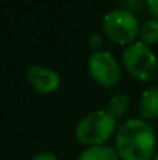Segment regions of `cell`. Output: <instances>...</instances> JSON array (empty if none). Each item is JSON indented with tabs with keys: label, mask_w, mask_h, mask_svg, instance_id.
<instances>
[{
	"label": "cell",
	"mask_w": 158,
	"mask_h": 160,
	"mask_svg": "<svg viewBox=\"0 0 158 160\" xmlns=\"http://www.w3.org/2000/svg\"><path fill=\"white\" fill-rule=\"evenodd\" d=\"M157 146V135L146 120L130 118L116 129L115 149L119 160H152Z\"/></svg>",
	"instance_id": "1"
},
{
	"label": "cell",
	"mask_w": 158,
	"mask_h": 160,
	"mask_svg": "<svg viewBox=\"0 0 158 160\" xmlns=\"http://www.w3.org/2000/svg\"><path fill=\"white\" fill-rule=\"evenodd\" d=\"M118 123L116 118L112 117L105 109H98L85 117H82L76 128H74V137L81 145L89 146H99L105 145L107 140L116 134Z\"/></svg>",
	"instance_id": "2"
},
{
	"label": "cell",
	"mask_w": 158,
	"mask_h": 160,
	"mask_svg": "<svg viewBox=\"0 0 158 160\" xmlns=\"http://www.w3.org/2000/svg\"><path fill=\"white\" fill-rule=\"evenodd\" d=\"M122 65L130 76L140 81H151L158 73V61L149 45L135 41L122 52Z\"/></svg>",
	"instance_id": "3"
},
{
	"label": "cell",
	"mask_w": 158,
	"mask_h": 160,
	"mask_svg": "<svg viewBox=\"0 0 158 160\" xmlns=\"http://www.w3.org/2000/svg\"><path fill=\"white\" fill-rule=\"evenodd\" d=\"M105 36L116 45H130L140 34V23L135 14L116 8L108 11L103 19Z\"/></svg>",
	"instance_id": "4"
},
{
	"label": "cell",
	"mask_w": 158,
	"mask_h": 160,
	"mask_svg": "<svg viewBox=\"0 0 158 160\" xmlns=\"http://www.w3.org/2000/svg\"><path fill=\"white\" fill-rule=\"evenodd\" d=\"M87 68L92 79L101 87L112 89L121 81V65L110 52H93L87 61Z\"/></svg>",
	"instance_id": "5"
},
{
	"label": "cell",
	"mask_w": 158,
	"mask_h": 160,
	"mask_svg": "<svg viewBox=\"0 0 158 160\" xmlns=\"http://www.w3.org/2000/svg\"><path fill=\"white\" fill-rule=\"evenodd\" d=\"M26 79L39 93H53L60 86V75L42 65H31L26 70Z\"/></svg>",
	"instance_id": "6"
},
{
	"label": "cell",
	"mask_w": 158,
	"mask_h": 160,
	"mask_svg": "<svg viewBox=\"0 0 158 160\" xmlns=\"http://www.w3.org/2000/svg\"><path fill=\"white\" fill-rule=\"evenodd\" d=\"M138 110L141 115V120L151 121L158 118V87H151L143 92L140 98Z\"/></svg>",
	"instance_id": "7"
},
{
	"label": "cell",
	"mask_w": 158,
	"mask_h": 160,
	"mask_svg": "<svg viewBox=\"0 0 158 160\" xmlns=\"http://www.w3.org/2000/svg\"><path fill=\"white\" fill-rule=\"evenodd\" d=\"M78 160H119L116 149L110 145H99V146H89L85 148Z\"/></svg>",
	"instance_id": "8"
},
{
	"label": "cell",
	"mask_w": 158,
	"mask_h": 160,
	"mask_svg": "<svg viewBox=\"0 0 158 160\" xmlns=\"http://www.w3.org/2000/svg\"><path fill=\"white\" fill-rule=\"evenodd\" d=\"M129 106H130V97L127 93H124V92H116V93H113L108 98V101L105 104V110L112 117L119 118V117H122L127 112Z\"/></svg>",
	"instance_id": "9"
},
{
	"label": "cell",
	"mask_w": 158,
	"mask_h": 160,
	"mask_svg": "<svg viewBox=\"0 0 158 160\" xmlns=\"http://www.w3.org/2000/svg\"><path fill=\"white\" fill-rule=\"evenodd\" d=\"M140 39L146 45H155L158 44V20L157 19H147L140 25Z\"/></svg>",
	"instance_id": "10"
},
{
	"label": "cell",
	"mask_w": 158,
	"mask_h": 160,
	"mask_svg": "<svg viewBox=\"0 0 158 160\" xmlns=\"http://www.w3.org/2000/svg\"><path fill=\"white\" fill-rule=\"evenodd\" d=\"M121 2V8L135 14V12H141L144 8H147V0H119Z\"/></svg>",
	"instance_id": "11"
},
{
	"label": "cell",
	"mask_w": 158,
	"mask_h": 160,
	"mask_svg": "<svg viewBox=\"0 0 158 160\" xmlns=\"http://www.w3.org/2000/svg\"><path fill=\"white\" fill-rule=\"evenodd\" d=\"M147 11L151 14V19L158 20V0H147Z\"/></svg>",
	"instance_id": "12"
},
{
	"label": "cell",
	"mask_w": 158,
	"mask_h": 160,
	"mask_svg": "<svg viewBox=\"0 0 158 160\" xmlns=\"http://www.w3.org/2000/svg\"><path fill=\"white\" fill-rule=\"evenodd\" d=\"M101 45H103V38L99 34H93L90 38V47L93 48V52H99L101 50Z\"/></svg>",
	"instance_id": "13"
},
{
	"label": "cell",
	"mask_w": 158,
	"mask_h": 160,
	"mask_svg": "<svg viewBox=\"0 0 158 160\" xmlns=\"http://www.w3.org/2000/svg\"><path fill=\"white\" fill-rule=\"evenodd\" d=\"M31 160H59L53 152H47V151H44V152H39V154H36L34 157Z\"/></svg>",
	"instance_id": "14"
},
{
	"label": "cell",
	"mask_w": 158,
	"mask_h": 160,
	"mask_svg": "<svg viewBox=\"0 0 158 160\" xmlns=\"http://www.w3.org/2000/svg\"><path fill=\"white\" fill-rule=\"evenodd\" d=\"M152 160H158V151L154 154V157H152Z\"/></svg>",
	"instance_id": "15"
}]
</instances>
